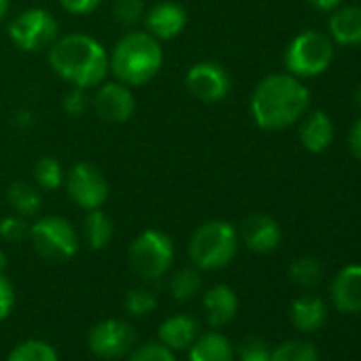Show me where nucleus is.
I'll return each mask as SVG.
<instances>
[{
  "label": "nucleus",
  "instance_id": "nucleus-19",
  "mask_svg": "<svg viewBox=\"0 0 361 361\" xmlns=\"http://www.w3.org/2000/svg\"><path fill=\"white\" fill-rule=\"evenodd\" d=\"M334 140V123L325 111H310L300 119V142L310 153H323Z\"/></svg>",
  "mask_w": 361,
  "mask_h": 361
},
{
  "label": "nucleus",
  "instance_id": "nucleus-9",
  "mask_svg": "<svg viewBox=\"0 0 361 361\" xmlns=\"http://www.w3.org/2000/svg\"><path fill=\"white\" fill-rule=\"evenodd\" d=\"M64 188L68 198L83 211L102 209L109 200V180L92 161H79L66 172Z\"/></svg>",
  "mask_w": 361,
  "mask_h": 361
},
{
  "label": "nucleus",
  "instance_id": "nucleus-26",
  "mask_svg": "<svg viewBox=\"0 0 361 361\" xmlns=\"http://www.w3.org/2000/svg\"><path fill=\"white\" fill-rule=\"evenodd\" d=\"M289 279L298 285V287H304V289H312L321 283L323 279V266L317 257H310V255H304V257H298L295 262H291L289 266Z\"/></svg>",
  "mask_w": 361,
  "mask_h": 361
},
{
  "label": "nucleus",
  "instance_id": "nucleus-32",
  "mask_svg": "<svg viewBox=\"0 0 361 361\" xmlns=\"http://www.w3.org/2000/svg\"><path fill=\"white\" fill-rule=\"evenodd\" d=\"M28 224L22 215H7L0 219V238L7 243H22L28 238Z\"/></svg>",
  "mask_w": 361,
  "mask_h": 361
},
{
  "label": "nucleus",
  "instance_id": "nucleus-17",
  "mask_svg": "<svg viewBox=\"0 0 361 361\" xmlns=\"http://www.w3.org/2000/svg\"><path fill=\"white\" fill-rule=\"evenodd\" d=\"M327 37L331 43L342 47L361 45V7L359 5H340L331 11L327 20Z\"/></svg>",
  "mask_w": 361,
  "mask_h": 361
},
{
  "label": "nucleus",
  "instance_id": "nucleus-40",
  "mask_svg": "<svg viewBox=\"0 0 361 361\" xmlns=\"http://www.w3.org/2000/svg\"><path fill=\"white\" fill-rule=\"evenodd\" d=\"M9 7H11V0H0V24H3L9 16Z\"/></svg>",
  "mask_w": 361,
  "mask_h": 361
},
{
  "label": "nucleus",
  "instance_id": "nucleus-3",
  "mask_svg": "<svg viewBox=\"0 0 361 361\" xmlns=\"http://www.w3.org/2000/svg\"><path fill=\"white\" fill-rule=\"evenodd\" d=\"M161 66V43L147 30L132 28L109 51V75L130 87L147 85L159 75Z\"/></svg>",
  "mask_w": 361,
  "mask_h": 361
},
{
  "label": "nucleus",
  "instance_id": "nucleus-23",
  "mask_svg": "<svg viewBox=\"0 0 361 361\" xmlns=\"http://www.w3.org/2000/svg\"><path fill=\"white\" fill-rule=\"evenodd\" d=\"M7 200L13 207L16 215H22L24 219L39 215L41 211V190H37L35 183H28V180H13L7 190Z\"/></svg>",
  "mask_w": 361,
  "mask_h": 361
},
{
  "label": "nucleus",
  "instance_id": "nucleus-35",
  "mask_svg": "<svg viewBox=\"0 0 361 361\" xmlns=\"http://www.w3.org/2000/svg\"><path fill=\"white\" fill-rule=\"evenodd\" d=\"M16 308V289L5 272H0V323L7 321Z\"/></svg>",
  "mask_w": 361,
  "mask_h": 361
},
{
  "label": "nucleus",
  "instance_id": "nucleus-12",
  "mask_svg": "<svg viewBox=\"0 0 361 361\" xmlns=\"http://www.w3.org/2000/svg\"><path fill=\"white\" fill-rule=\"evenodd\" d=\"M92 109L106 123H126L136 113V98L130 85L117 79L113 81L104 79L100 85H96Z\"/></svg>",
  "mask_w": 361,
  "mask_h": 361
},
{
  "label": "nucleus",
  "instance_id": "nucleus-15",
  "mask_svg": "<svg viewBox=\"0 0 361 361\" xmlns=\"http://www.w3.org/2000/svg\"><path fill=\"white\" fill-rule=\"evenodd\" d=\"M331 302L340 312H361V264L344 266L331 283Z\"/></svg>",
  "mask_w": 361,
  "mask_h": 361
},
{
  "label": "nucleus",
  "instance_id": "nucleus-31",
  "mask_svg": "<svg viewBox=\"0 0 361 361\" xmlns=\"http://www.w3.org/2000/svg\"><path fill=\"white\" fill-rule=\"evenodd\" d=\"M130 361H178V359L174 350H170L157 340H151L140 346H134L130 353Z\"/></svg>",
  "mask_w": 361,
  "mask_h": 361
},
{
  "label": "nucleus",
  "instance_id": "nucleus-37",
  "mask_svg": "<svg viewBox=\"0 0 361 361\" xmlns=\"http://www.w3.org/2000/svg\"><path fill=\"white\" fill-rule=\"evenodd\" d=\"M348 147H350V153L355 155V159L361 161V117H357L348 130Z\"/></svg>",
  "mask_w": 361,
  "mask_h": 361
},
{
  "label": "nucleus",
  "instance_id": "nucleus-29",
  "mask_svg": "<svg viewBox=\"0 0 361 361\" xmlns=\"http://www.w3.org/2000/svg\"><path fill=\"white\" fill-rule=\"evenodd\" d=\"M111 16H113L115 24L132 30L145 18V3L142 0H113Z\"/></svg>",
  "mask_w": 361,
  "mask_h": 361
},
{
  "label": "nucleus",
  "instance_id": "nucleus-16",
  "mask_svg": "<svg viewBox=\"0 0 361 361\" xmlns=\"http://www.w3.org/2000/svg\"><path fill=\"white\" fill-rule=\"evenodd\" d=\"M200 334V323L196 317L188 312H178L164 319L157 327V342L168 346L170 350H188Z\"/></svg>",
  "mask_w": 361,
  "mask_h": 361
},
{
  "label": "nucleus",
  "instance_id": "nucleus-11",
  "mask_svg": "<svg viewBox=\"0 0 361 361\" xmlns=\"http://www.w3.org/2000/svg\"><path fill=\"white\" fill-rule=\"evenodd\" d=\"M185 87L196 100L204 104H217L230 96L232 77L226 66L204 60L190 66V71L185 73Z\"/></svg>",
  "mask_w": 361,
  "mask_h": 361
},
{
  "label": "nucleus",
  "instance_id": "nucleus-10",
  "mask_svg": "<svg viewBox=\"0 0 361 361\" xmlns=\"http://www.w3.org/2000/svg\"><path fill=\"white\" fill-rule=\"evenodd\" d=\"M136 346V331L121 319H102L87 334V348L100 359H121Z\"/></svg>",
  "mask_w": 361,
  "mask_h": 361
},
{
  "label": "nucleus",
  "instance_id": "nucleus-39",
  "mask_svg": "<svg viewBox=\"0 0 361 361\" xmlns=\"http://www.w3.org/2000/svg\"><path fill=\"white\" fill-rule=\"evenodd\" d=\"M308 3L314 7V9H319V11H325V13H331L334 9H338L344 0H308Z\"/></svg>",
  "mask_w": 361,
  "mask_h": 361
},
{
  "label": "nucleus",
  "instance_id": "nucleus-30",
  "mask_svg": "<svg viewBox=\"0 0 361 361\" xmlns=\"http://www.w3.org/2000/svg\"><path fill=\"white\" fill-rule=\"evenodd\" d=\"M123 306H126V312L132 317H147L157 308V298L147 287H132L126 293Z\"/></svg>",
  "mask_w": 361,
  "mask_h": 361
},
{
  "label": "nucleus",
  "instance_id": "nucleus-22",
  "mask_svg": "<svg viewBox=\"0 0 361 361\" xmlns=\"http://www.w3.org/2000/svg\"><path fill=\"white\" fill-rule=\"evenodd\" d=\"M115 234L111 217L102 209L85 211V217L81 221V232L79 238L92 249V251H102L111 245Z\"/></svg>",
  "mask_w": 361,
  "mask_h": 361
},
{
  "label": "nucleus",
  "instance_id": "nucleus-27",
  "mask_svg": "<svg viewBox=\"0 0 361 361\" xmlns=\"http://www.w3.org/2000/svg\"><path fill=\"white\" fill-rule=\"evenodd\" d=\"M7 361H60L58 350L45 340H24L9 353Z\"/></svg>",
  "mask_w": 361,
  "mask_h": 361
},
{
  "label": "nucleus",
  "instance_id": "nucleus-41",
  "mask_svg": "<svg viewBox=\"0 0 361 361\" xmlns=\"http://www.w3.org/2000/svg\"><path fill=\"white\" fill-rule=\"evenodd\" d=\"M5 268H7V253L0 249V272H5Z\"/></svg>",
  "mask_w": 361,
  "mask_h": 361
},
{
  "label": "nucleus",
  "instance_id": "nucleus-36",
  "mask_svg": "<svg viewBox=\"0 0 361 361\" xmlns=\"http://www.w3.org/2000/svg\"><path fill=\"white\" fill-rule=\"evenodd\" d=\"M58 3L71 16H90L102 5V0H58Z\"/></svg>",
  "mask_w": 361,
  "mask_h": 361
},
{
  "label": "nucleus",
  "instance_id": "nucleus-42",
  "mask_svg": "<svg viewBox=\"0 0 361 361\" xmlns=\"http://www.w3.org/2000/svg\"><path fill=\"white\" fill-rule=\"evenodd\" d=\"M355 104H357V109L361 111V85L355 90Z\"/></svg>",
  "mask_w": 361,
  "mask_h": 361
},
{
  "label": "nucleus",
  "instance_id": "nucleus-13",
  "mask_svg": "<svg viewBox=\"0 0 361 361\" xmlns=\"http://www.w3.org/2000/svg\"><path fill=\"white\" fill-rule=\"evenodd\" d=\"M188 11L183 5L174 3V0H159L151 9L145 11L142 24L145 30L155 37L159 43L164 41H172L176 37H180L188 28Z\"/></svg>",
  "mask_w": 361,
  "mask_h": 361
},
{
  "label": "nucleus",
  "instance_id": "nucleus-6",
  "mask_svg": "<svg viewBox=\"0 0 361 361\" xmlns=\"http://www.w3.org/2000/svg\"><path fill=\"white\" fill-rule=\"evenodd\" d=\"M334 43L319 30H304L295 35L283 56L285 71L298 79H312L323 75L334 62Z\"/></svg>",
  "mask_w": 361,
  "mask_h": 361
},
{
  "label": "nucleus",
  "instance_id": "nucleus-20",
  "mask_svg": "<svg viewBox=\"0 0 361 361\" xmlns=\"http://www.w3.org/2000/svg\"><path fill=\"white\" fill-rule=\"evenodd\" d=\"M236 350L232 342L217 329L200 331L188 348V361H234Z\"/></svg>",
  "mask_w": 361,
  "mask_h": 361
},
{
  "label": "nucleus",
  "instance_id": "nucleus-24",
  "mask_svg": "<svg viewBox=\"0 0 361 361\" xmlns=\"http://www.w3.org/2000/svg\"><path fill=\"white\" fill-rule=\"evenodd\" d=\"M202 289V270H198L194 264L178 268L168 276V293L176 302H188L196 298Z\"/></svg>",
  "mask_w": 361,
  "mask_h": 361
},
{
  "label": "nucleus",
  "instance_id": "nucleus-18",
  "mask_svg": "<svg viewBox=\"0 0 361 361\" xmlns=\"http://www.w3.org/2000/svg\"><path fill=\"white\" fill-rule=\"evenodd\" d=\"M202 308L209 325L213 329L226 327L238 314V295L228 285H215L202 295Z\"/></svg>",
  "mask_w": 361,
  "mask_h": 361
},
{
  "label": "nucleus",
  "instance_id": "nucleus-34",
  "mask_svg": "<svg viewBox=\"0 0 361 361\" xmlns=\"http://www.w3.org/2000/svg\"><path fill=\"white\" fill-rule=\"evenodd\" d=\"M90 104H92V100L87 96V90H83V87H71L64 94V98H62V109L71 117L85 115V111L90 109Z\"/></svg>",
  "mask_w": 361,
  "mask_h": 361
},
{
  "label": "nucleus",
  "instance_id": "nucleus-38",
  "mask_svg": "<svg viewBox=\"0 0 361 361\" xmlns=\"http://www.w3.org/2000/svg\"><path fill=\"white\" fill-rule=\"evenodd\" d=\"M13 123H16L18 128H22V130H28V128H32V123H35V113H32L30 109L22 106V109L16 111Z\"/></svg>",
  "mask_w": 361,
  "mask_h": 361
},
{
  "label": "nucleus",
  "instance_id": "nucleus-21",
  "mask_svg": "<svg viewBox=\"0 0 361 361\" xmlns=\"http://www.w3.org/2000/svg\"><path fill=\"white\" fill-rule=\"evenodd\" d=\"M289 317H291V323L298 331L312 334V331L323 327V323L327 319V308L319 295L308 293V295L293 300V304L289 308Z\"/></svg>",
  "mask_w": 361,
  "mask_h": 361
},
{
  "label": "nucleus",
  "instance_id": "nucleus-25",
  "mask_svg": "<svg viewBox=\"0 0 361 361\" xmlns=\"http://www.w3.org/2000/svg\"><path fill=\"white\" fill-rule=\"evenodd\" d=\"M64 180H66V172L56 157L43 155L35 164V183L43 192H56V190L64 188Z\"/></svg>",
  "mask_w": 361,
  "mask_h": 361
},
{
  "label": "nucleus",
  "instance_id": "nucleus-5",
  "mask_svg": "<svg viewBox=\"0 0 361 361\" xmlns=\"http://www.w3.org/2000/svg\"><path fill=\"white\" fill-rule=\"evenodd\" d=\"M128 264L140 281H161L174 264L172 238L161 230H142L128 249Z\"/></svg>",
  "mask_w": 361,
  "mask_h": 361
},
{
  "label": "nucleus",
  "instance_id": "nucleus-4",
  "mask_svg": "<svg viewBox=\"0 0 361 361\" xmlns=\"http://www.w3.org/2000/svg\"><path fill=\"white\" fill-rule=\"evenodd\" d=\"M238 230L224 219H211L200 224L188 245L192 264L202 272H215L232 264L238 253Z\"/></svg>",
  "mask_w": 361,
  "mask_h": 361
},
{
  "label": "nucleus",
  "instance_id": "nucleus-28",
  "mask_svg": "<svg viewBox=\"0 0 361 361\" xmlns=\"http://www.w3.org/2000/svg\"><path fill=\"white\" fill-rule=\"evenodd\" d=\"M272 361H319V350L306 340H287L270 350Z\"/></svg>",
  "mask_w": 361,
  "mask_h": 361
},
{
  "label": "nucleus",
  "instance_id": "nucleus-33",
  "mask_svg": "<svg viewBox=\"0 0 361 361\" xmlns=\"http://www.w3.org/2000/svg\"><path fill=\"white\" fill-rule=\"evenodd\" d=\"M234 361H272L270 348L264 340L259 338H247L238 348H236Z\"/></svg>",
  "mask_w": 361,
  "mask_h": 361
},
{
  "label": "nucleus",
  "instance_id": "nucleus-7",
  "mask_svg": "<svg viewBox=\"0 0 361 361\" xmlns=\"http://www.w3.org/2000/svg\"><path fill=\"white\" fill-rule=\"evenodd\" d=\"M28 240L37 255H41L47 262L73 259L81 247L79 232L66 217L60 215H45L30 224Z\"/></svg>",
  "mask_w": 361,
  "mask_h": 361
},
{
  "label": "nucleus",
  "instance_id": "nucleus-14",
  "mask_svg": "<svg viewBox=\"0 0 361 361\" xmlns=\"http://www.w3.org/2000/svg\"><path fill=\"white\" fill-rule=\"evenodd\" d=\"M240 240L245 243V247L253 253H272L283 238V230L279 226V221L270 215L264 213H255L251 217H247L240 226L238 232Z\"/></svg>",
  "mask_w": 361,
  "mask_h": 361
},
{
  "label": "nucleus",
  "instance_id": "nucleus-1",
  "mask_svg": "<svg viewBox=\"0 0 361 361\" xmlns=\"http://www.w3.org/2000/svg\"><path fill=\"white\" fill-rule=\"evenodd\" d=\"M310 106V92L302 79L289 73L264 77L251 94L249 111L257 128L281 132L295 126Z\"/></svg>",
  "mask_w": 361,
  "mask_h": 361
},
{
  "label": "nucleus",
  "instance_id": "nucleus-2",
  "mask_svg": "<svg viewBox=\"0 0 361 361\" xmlns=\"http://www.w3.org/2000/svg\"><path fill=\"white\" fill-rule=\"evenodd\" d=\"M49 68L71 87L92 90L109 77V51L85 32L58 37L47 49Z\"/></svg>",
  "mask_w": 361,
  "mask_h": 361
},
{
  "label": "nucleus",
  "instance_id": "nucleus-8",
  "mask_svg": "<svg viewBox=\"0 0 361 361\" xmlns=\"http://www.w3.org/2000/svg\"><path fill=\"white\" fill-rule=\"evenodd\" d=\"M7 35L18 49L37 54L47 51L54 45V41L60 37V28L56 18L47 9L30 7L9 22Z\"/></svg>",
  "mask_w": 361,
  "mask_h": 361
}]
</instances>
